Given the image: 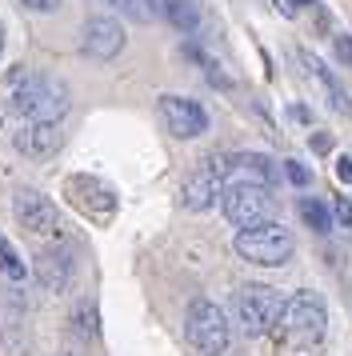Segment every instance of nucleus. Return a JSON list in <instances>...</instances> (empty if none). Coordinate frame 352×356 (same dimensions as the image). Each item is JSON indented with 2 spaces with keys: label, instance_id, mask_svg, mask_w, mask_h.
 <instances>
[{
  "label": "nucleus",
  "instance_id": "nucleus-1",
  "mask_svg": "<svg viewBox=\"0 0 352 356\" xmlns=\"http://www.w3.org/2000/svg\"><path fill=\"white\" fill-rule=\"evenodd\" d=\"M328 332V308L317 292H296L292 300H285L280 316L272 324V337L280 340L285 348H296V353H308L317 348Z\"/></svg>",
  "mask_w": 352,
  "mask_h": 356
},
{
  "label": "nucleus",
  "instance_id": "nucleus-2",
  "mask_svg": "<svg viewBox=\"0 0 352 356\" xmlns=\"http://www.w3.org/2000/svg\"><path fill=\"white\" fill-rule=\"evenodd\" d=\"M72 108V88L61 76L48 72H29L24 88L16 97V116H24V124H61Z\"/></svg>",
  "mask_w": 352,
  "mask_h": 356
},
{
  "label": "nucleus",
  "instance_id": "nucleus-3",
  "mask_svg": "<svg viewBox=\"0 0 352 356\" xmlns=\"http://www.w3.org/2000/svg\"><path fill=\"white\" fill-rule=\"evenodd\" d=\"M237 252L248 264H264V268H280L292 260L296 252V241L280 220H260L253 228H240L237 232Z\"/></svg>",
  "mask_w": 352,
  "mask_h": 356
},
{
  "label": "nucleus",
  "instance_id": "nucleus-4",
  "mask_svg": "<svg viewBox=\"0 0 352 356\" xmlns=\"http://www.w3.org/2000/svg\"><path fill=\"white\" fill-rule=\"evenodd\" d=\"M280 292L269 289V284H240L237 296H232V321L244 337H264L272 332V324L280 316Z\"/></svg>",
  "mask_w": 352,
  "mask_h": 356
},
{
  "label": "nucleus",
  "instance_id": "nucleus-5",
  "mask_svg": "<svg viewBox=\"0 0 352 356\" xmlns=\"http://www.w3.org/2000/svg\"><path fill=\"white\" fill-rule=\"evenodd\" d=\"M184 337H189V344L200 356H221L224 348H228V340H232V328H228L224 308L205 300V296L192 300L189 316H184Z\"/></svg>",
  "mask_w": 352,
  "mask_h": 356
},
{
  "label": "nucleus",
  "instance_id": "nucleus-6",
  "mask_svg": "<svg viewBox=\"0 0 352 356\" xmlns=\"http://www.w3.org/2000/svg\"><path fill=\"white\" fill-rule=\"evenodd\" d=\"M221 209H224V216H228V225L253 228V225H260V220H272L276 200H272V193L260 188V184H228L221 193Z\"/></svg>",
  "mask_w": 352,
  "mask_h": 356
},
{
  "label": "nucleus",
  "instance_id": "nucleus-7",
  "mask_svg": "<svg viewBox=\"0 0 352 356\" xmlns=\"http://www.w3.org/2000/svg\"><path fill=\"white\" fill-rule=\"evenodd\" d=\"M224 193V156H208L180 188V204L189 212H208Z\"/></svg>",
  "mask_w": 352,
  "mask_h": 356
},
{
  "label": "nucleus",
  "instance_id": "nucleus-8",
  "mask_svg": "<svg viewBox=\"0 0 352 356\" xmlns=\"http://www.w3.org/2000/svg\"><path fill=\"white\" fill-rule=\"evenodd\" d=\"M16 209V220H20V228L24 232H32V236H52L56 232V225H61V212H56V204L48 200L45 193H36V188H20L13 200Z\"/></svg>",
  "mask_w": 352,
  "mask_h": 356
},
{
  "label": "nucleus",
  "instance_id": "nucleus-9",
  "mask_svg": "<svg viewBox=\"0 0 352 356\" xmlns=\"http://www.w3.org/2000/svg\"><path fill=\"white\" fill-rule=\"evenodd\" d=\"M160 120H164V129L173 132L176 140H192V136H200L208 129V113L189 97H160Z\"/></svg>",
  "mask_w": 352,
  "mask_h": 356
},
{
  "label": "nucleus",
  "instance_id": "nucleus-10",
  "mask_svg": "<svg viewBox=\"0 0 352 356\" xmlns=\"http://www.w3.org/2000/svg\"><path fill=\"white\" fill-rule=\"evenodd\" d=\"M36 280L45 284L48 292H64L72 284V273H77V257L68 244H52V248H40L36 252Z\"/></svg>",
  "mask_w": 352,
  "mask_h": 356
},
{
  "label": "nucleus",
  "instance_id": "nucleus-11",
  "mask_svg": "<svg viewBox=\"0 0 352 356\" xmlns=\"http://www.w3.org/2000/svg\"><path fill=\"white\" fill-rule=\"evenodd\" d=\"M80 49H84V56H93V60H112L116 52L125 49V29H120V20L116 17H93L84 24Z\"/></svg>",
  "mask_w": 352,
  "mask_h": 356
},
{
  "label": "nucleus",
  "instance_id": "nucleus-12",
  "mask_svg": "<svg viewBox=\"0 0 352 356\" xmlns=\"http://www.w3.org/2000/svg\"><path fill=\"white\" fill-rule=\"evenodd\" d=\"M224 180L228 184H260L272 188L276 180V164L260 152H237V156H224Z\"/></svg>",
  "mask_w": 352,
  "mask_h": 356
},
{
  "label": "nucleus",
  "instance_id": "nucleus-13",
  "mask_svg": "<svg viewBox=\"0 0 352 356\" xmlns=\"http://www.w3.org/2000/svg\"><path fill=\"white\" fill-rule=\"evenodd\" d=\"M13 140L29 161H48V156L61 152L64 132H61V124H20V129L13 132Z\"/></svg>",
  "mask_w": 352,
  "mask_h": 356
},
{
  "label": "nucleus",
  "instance_id": "nucleus-14",
  "mask_svg": "<svg viewBox=\"0 0 352 356\" xmlns=\"http://www.w3.org/2000/svg\"><path fill=\"white\" fill-rule=\"evenodd\" d=\"M301 65H304V72H308V81L317 84V88L324 92V97H328V104H333L336 113H340V116H349V120H352V100H349V92H344V88L336 84L333 72H328V68L320 65L317 56H308V52H301Z\"/></svg>",
  "mask_w": 352,
  "mask_h": 356
},
{
  "label": "nucleus",
  "instance_id": "nucleus-15",
  "mask_svg": "<svg viewBox=\"0 0 352 356\" xmlns=\"http://www.w3.org/2000/svg\"><path fill=\"white\" fill-rule=\"evenodd\" d=\"M24 76H29V68L16 65V68H8V76L0 81V120L16 113V97H20V88H24Z\"/></svg>",
  "mask_w": 352,
  "mask_h": 356
},
{
  "label": "nucleus",
  "instance_id": "nucleus-16",
  "mask_svg": "<svg viewBox=\"0 0 352 356\" xmlns=\"http://www.w3.org/2000/svg\"><path fill=\"white\" fill-rule=\"evenodd\" d=\"M68 324H72V332H77L80 340H96V337H100V316H96L93 300H80V305L72 308Z\"/></svg>",
  "mask_w": 352,
  "mask_h": 356
},
{
  "label": "nucleus",
  "instance_id": "nucleus-17",
  "mask_svg": "<svg viewBox=\"0 0 352 356\" xmlns=\"http://www.w3.org/2000/svg\"><path fill=\"white\" fill-rule=\"evenodd\" d=\"M296 212H301V220L312 232H328L333 228V216H328V204H320L317 196H301V204H296Z\"/></svg>",
  "mask_w": 352,
  "mask_h": 356
},
{
  "label": "nucleus",
  "instance_id": "nucleus-18",
  "mask_svg": "<svg viewBox=\"0 0 352 356\" xmlns=\"http://www.w3.org/2000/svg\"><path fill=\"white\" fill-rule=\"evenodd\" d=\"M168 4H173V0H120V8L136 20H160L168 13Z\"/></svg>",
  "mask_w": 352,
  "mask_h": 356
},
{
  "label": "nucleus",
  "instance_id": "nucleus-19",
  "mask_svg": "<svg viewBox=\"0 0 352 356\" xmlns=\"http://www.w3.org/2000/svg\"><path fill=\"white\" fill-rule=\"evenodd\" d=\"M164 17L173 20L176 29H184V33H192V29H196V8H192L189 0H173V4H168V13H164Z\"/></svg>",
  "mask_w": 352,
  "mask_h": 356
},
{
  "label": "nucleus",
  "instance_id": "nucleus-20",
  "mask_svg": "<svg viewBox=\"0 0 352 356\" xmlns=\"http://www.w3.org/2000/svg\"><path fill=\"white\" fill-rule=\"evenodd\" d=\"M0 273L8 276V280H24V264H20V257L13 252V244L0 236Z\"/></svg>",
  "mask_w": 352,
  "mask_h": 356
},
{
  "label": "nucleus",
  "instance_id": "nucleus-21",
  "mask_svg": "<svg viewBox=\"0 0 352 356\" xmlns=\"http://www.w3.org/2000/svg\"><path fill=\"white\" fill-rule=\"evenodd\" d=\"M285 177L292 180V184H301V188H304V184L312 180V172H308V168H304L301 161H285Z\"/></svg>",
  "mask_w": 352,
  "mask_h": 356
},
{
  "label": "nucleus",
  "instance_id": "nucleus-22",
  "mask_svg": "<svg viewBox=\"0 0 352 356\" xmlns=\"http://www.w3.org/2000/svg\"><path fill=\"white\" fill-rule=\"evenodd\" d=\"M336 56L344 65H352V36H336Z\"/></svg>",
  "mask_w": 352,
  "mask_h": 356
},
{
  "label": "nucleus",
  "instance_id": "nucleus-23",
  "mask_svg": "<svg viewBox=\"0 0 352 356\" xmlns=\"http://www.w3.org/2000/svg\"><path fill=\"white\" fill-rule=\"evenodd\" d=\"M336 216H340V225L352 228V204L344 200V196H336Z\"/></svg>",
  "mask_w": 352,
  "mask_h": 356
},
{
  "label": "nucleus",
  "instance_id": "nucleus-24",
  "mask_svg": "<svg viewBox=\"0 0 352 356\" xmlns=\"http://www.w3.org/2000/svg\"><path fill=\"white\" fill-rule=\"evenodd\" d=\"M336 180H340V184H352V161H349V156H340V161H336Z\"/></svg>",
  "mask_w": 352,
  "mask_h": 356
},
{
  "label": "nucleus",
  "instance_id": "nucleus-25",
  "mask_svg": "<svg viewBox=\"0 0 352 356\" xmlns=\"http://www.w3.org/2000/svg\"><path fill=\"white\" fill-rule=\"evenodd\" d=\"M24 4H29L32 13H56L61 8V0H24Z\"/></svg>",
  "mask_w": 352,
  "mask_h": 356
},
{
  "label": "nucleus",
  "instance_id": "nucleus-26",
  "mask_svg": "<svg viewBox=\"0 0 352 356\" xmlns=\"http://www.w3.org/2000/svg\"><path fill=\"white\" fill-rule=\"evenodd\" d=\"M312 148H317V152H328V148H333V136L317 132V136H312Z\"/></svg>",
  "mask_w": 352,
  "mask_h": 356
},
{
  "label": "nucleus",
  "instance_id": "nucleus-27",
  "mask_svg": "<svg viewBox=\"0 0 352 356\" xmlns=\"http://www.w3.org/2000/svg\"><path fill=\"white\" fill-rule=\"evenodd\" d=\"M288 4H296V8H304V4H312V0H288Z\"/></svg>",
  "mask_w": 352,
  "mask_h": 356
},
{
  "label": "nucleus",
  "instance_id": "nucleus-28",
  "mask_svg": "<svg viewBox=\"0 0 352 356\" xmlns=\"http://www.w3.org/2000/svg\"><path fill=\"white\" fill-rule=\"evenodd\" d=\"M0 52H4V29H0Z\"/></svg>",
  "mask_w": 352,
  "mask_h": 356
},
{
  "label": "nucleus",
  "instance_id": "nucleus-29",
  "mask_svg": "<svg viewBox=\"0 0 352 356\" xmlns=\"http://www.w3.org/2000/svg\"><path fill=\"white\" fill-rule=\"evenodd\" d=\"M112 4H120V0H112Z\"/></svg>",
  "mask_w": 352,
  "mask_h": 356
}]
</instances>
